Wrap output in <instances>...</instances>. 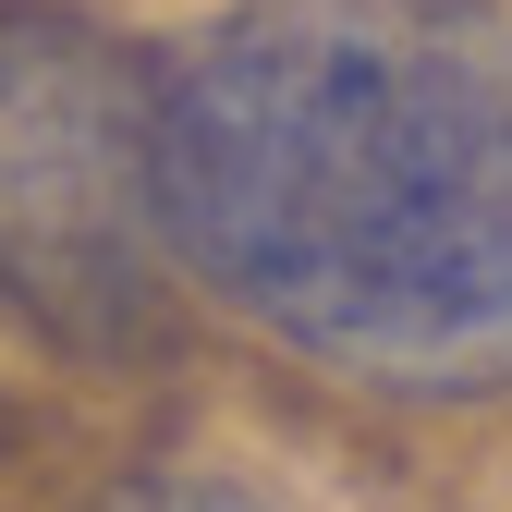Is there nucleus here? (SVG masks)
Listing matches in <instances>:
<instances>
[{"mask_svg":"<svg viewBox=\"0 0 512 512\" xmlns=\"http://www.w3.org/2000/svg\"><path fill=\"white\" fill-rule=\"evenodd\" d=\"M171 256L403 403L512 391V13L244 0L159 86Z\"/></svg>","mask_w":512,"mask_h":512,"instance_id":"nucleus-1","label":"nucleus"},{"mask_svg":"<svg viewBox=\"0 0 512 512\" xmlns=\"http://www.w3.org/2000/svg\"><path fill=\"white\" fill-rule=\"evenodd\" d=\"M159 256V74L86 13H0V293L74 354H135Z\"/></svg>","mask_w":512,"mask_h":512,"instance_id":"nucleus-2","label":"nucleus"},{"mask_svg":"<svg viewBox=\"0 0 512 512\" xmlns=\"http://www.w3.org/2000/svg\"><path fill=\"white\" fill-rule=\"evenodd\" d=\"M110 512H281L269 488H232V476H135Z\"/></svg>","mask_w":512,"mask_h":512,"instance_id":"nucleus-3","label":"nucleus"}]
</instances>
